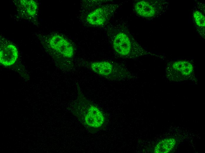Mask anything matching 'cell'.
Here are the masks:
<instances>
[{"label":"cell","instance_id":"1","mask_svg":"<svg viewBox=\"0 0 205 153\" xmlns=\"http://www.w3.org/2000/svg\"><path fill=\"white\" fill-rule=\"evenodd\" d=\"M107 32L113 50L118 56L133 59L150 54L138 43L125 25L112 24L108 27Z\"/></svg>","mask_w":205,"mask_h":153},{"label":"cell","instance_id":"2","mask_svg":"<svg viewBox=\"0 0 205 153\" xmlns=\"http://www.w3.org/2000/svg\"><path fill=\"white\" fill-rule=\"evenodd\" d=\"M77 96L73 106V113L87 128H98L104 124L103 114L95 105L88 100L77 86Z\"/></svg>","mask_w":205,"mask_h":153},{"label":"cell","instance_id":"3","mask_svg":"<svg viewBox=\"0 0 205 153\" xmlns=\"http://www.w3.org/2000/svg\"><path fill=\"white\" fill-rule=\"evenodd\" d=\"M87 66L95 74L108 79L120 81L132 79L134 76L123 65L107 61L89 62Z\"/></svg>","mask_w":205,"mask_h":153},{"label":"cell","instance_id":"4","mask_svg":"<svg viewBox=\"0 0 205 153\" xmlns=\"http://www.w3.org/2000/svg\"><path fill=\"white\" fill-rule=\"evenodd\" d=\"M123 3H107L98 6L87 14L85 17L86 22L96 27L106 24Z\"/></svg>","mask_w":205,"mask_h":153},{"label":"cell","instance_id":"5","mask_svg":"<svg viewBox=\"0 0 205 153\" xmlns=\"http://www.w3.org/2000/svg\"><path fill=\"white\" fill-rule=\"evenodd\" d=\"M48 43L53 51L66 59L73 66L75 48L72 43L62 36L54 34L50 36Z\"/></svg>","mask_w":205,"mask_h":153},{"label":"cell","instance_id":"6","mask_svg":"<svg viewBox=\"0 0 205 153\" xmlns=\"http://www.w3.org/2000/svg\"><path fill=\"white\" fill-rule=\"evenodd\" d=\"M18 56L16 46L8 41L0 40V62L3 65L8 66L13 64Z\"/></svg>","mask_w":205,"mask_h":153},{"label":"cell","instance_id":"7","mask_svg":"<svg viewBox=\"0 0 205 153\" xmlns=\"http://www.w3.org/2000/svg\"><path fill=\"white\" fill-rule=\"evenodd\" d=\"M154 1L140 0L136 2L133 5L135 12L145 18H151L156 16L158 13L157 4Z\"/></svg>","mask_w":205,"mask_h":153},{"label":"cell","instance_id":"8","mask_svg":"<svg viewBox=\"0 0 205 153\" xmlns=\"http://www.w3.org/2000/svg\"><path fill=\"white\" fill-rule=\"evenodd\" d=\"M176 140L173 138H168L160 141L156 145L154 152L155 153H168L174 147Z\"/></svg>","mask_w":205,"mask_h":153},{"label":"cell","instance_id":"9","mask_svg":"<svg viewBox=\"0 0 205 153\" xmlns=\"http://www.w3.org/2000/svg\"><path fill=\"white\" fill-rule=\"evenodd\" d=\"M20 4L28 15L33 16L37 13L38 8L35 1L33 0H20Z\"/></svg>","mask_w":205,"mask_h":153},{"label":"cell","instance_id":"10","mask_svg":"<svg viewBox=\"0 0 205 153\" xmlns=\"http://www.w3.org/2000/svg\"><path fill=\"white\" fill-rule=\"evenodd\" d=\"M193 16L197 26L201 27H205V16L201 12L198 11H196L193 13Z\"/></svg>","mask_w":205,"mask_h":153}]
</instances>
